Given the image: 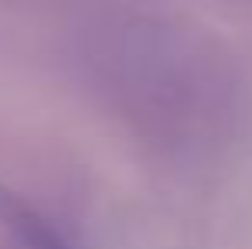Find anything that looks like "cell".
<instances>
[{
    "label": "cell",
    "mask_w": 252,
    "mask_h": 249,
    "mask_svg": "<svg viewBox=\"0 0 252 249\" xmlns=\"http://www.w3.org/2000/svg\"><path fill=\"white\" fill-rule=\"evenodd\" d=\"M0 225L21 243V249H75L62 229H55L34 205L21 202L0 184Z\"/></svg>",
    "instance_id": "6da1fadb"
}]
</instances>
